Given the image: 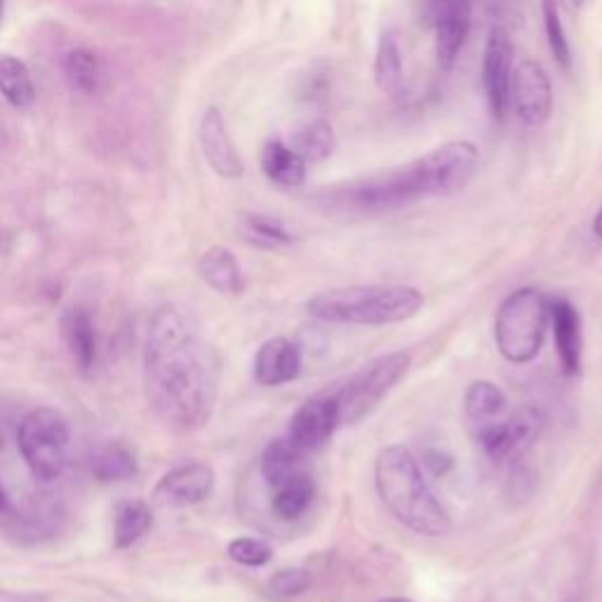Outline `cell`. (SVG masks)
Here are the masks:
<instances>
[{
	"instance_id": "cell-24",
	"label": "cell",
	"mask_w": 602,
	"mask_h": 602,
	"mask_svg": "<svg viewBox=\"0 0 602 602\" xmlns=\"http://www.w3.org/2000/svg\"><path fill=\"white\" fill-rule=\"evenodd\" d=\"M0 95L14 109H28L36 99V87L24 61L17 57H0Z\"/></svg>"
},
{
	"instance_id": "cell-10",
	"label": "cell",
	"mask_w": 602,
	"mask_h": 602,
	"mask_svg": "<svg viewBox=\"0 0 602 602\" xmlns=\"http://www.w3.org/2000/svg\"><path fill=\"white\" fill-rule=\"evenodd\" d=\"M217 475L203 461H187L169 469L153 489V499L165 508H189L212 497Z\"/></svg>"
},
{
	"instance_id": "cell-38",
	"label": "cell",
	"mask_w": 602,
	"mask_h": 602,
	"mask_svg": "<svg viewBox=\"0 0 602 602\" xmlns=\"http://www.w3.org/2000/svg\"><path fill=\"white\" fill-rule=\"evenodd\" d=\"M567 602H579V600H567Z\"/></svg>"
},
{
	"instance_id": "cell-4",
	"label": "cell",
	"mask_w": 602,
	"mask_h": 602,
	"mask_svg": "<svg viewBox=\"0 0 602 602\" xmlns=\"http://www.w3.org/2000/svg\"><path fill=\"white\" fill-rule=\"evenodd\" d=\"M424 295L412 285H351L320 292L306 302V311L332 326L381 328L405 322L422 311Z\"/></svg>"
},
{
	"instance_id": "cell-21",
	"label": "cell",
	"mask_w": 602,
	"mask_h": 602,
	"mask_svg": "<svg viewBox=\"0 0 602 602\" xmlns=\"http://www.w3.org/2000/svg\"><path fill=\"white\" fill-rule=\"evenodd\" d=\"M292 151L308 165V163H322L328 161L337 149V137L330 122L326 118H316L311 122L302 126L295 137H292Z\"/></svg>"
},
{
	"instance_id": "cell-16",
	"label": "cell",
	"mask_w": 602,
	"mask_h": 602,
	"mask_svg": "<svg viewBox=\"0 0 602 602\" xmlns=\"http://www.w3.org/2000/svg\"><path fill=\"white\" fill-rule=\"evenodd\" d=\"M61 332H64L67 346L71 351L73 363L81 373H90L97 365V330L85 306H71L61 316Z\"/></svg>"
},
{
	"instance_id": "cell-35",
	"label": "cell",
	"mask_w": 602,
	"mask_h": 602,
	"mask_svg": "<svg viewBox=\"0 0 602 602\" xmlns=\"http://www.w3.org/2000/svg\"><path fill=\"white\" fill-rule=\"evenodd\" d=\"M379 602H412V600H408V598H383Z\"/></svg>"
},
{
	"instance_id": "cell-33",
	"label": "cell",
	"mask_w": 602,
	"mask_h": 602,
	"mask_svg": "<svg viewBox=\"0 0 602 602\" xmlns=\"http://www.w3.org/2000/svg\"><path fill=\"white\" fill-rule=\"evenodd\" d=\"M593 234L602 240V208L598 210V214H595V220H593Z\"/></svg>"
},
{
	"instance_id": "cell-1",
	"label": "cell",
	"mask_w": 602,
	"mask_h": 602,
	"mask_svg": "<svg viewBox=\"0 0 602 602\" xmlns=\"http://www.w3.org/2000/svg\"><path fill=\"white\" fill-rule=\"evenodd\" d=\"M144 379L151 410L175 430L203 428L220 393V358L181 306L165 304L149 320Z\"/></svg>"
},
{
	"instance_id": "cell-25",
	"label": "cell",
	"mask_w": 602,
	"mask_h": 602,
	"mask_svg": "<svg viewBox=\"0 0 602 602\" xmlns=\"http://www.w3.org/2000/svg\"><path fill=\"white\" fill-rule=\"evenodd\" d=\"M238 228L247 243L261 250H281L295 243L292 231L281 220L267 217V214H243Z\"/></svg>"
},
{
	"instance_id": "cell-29",
	"label": "cell",
	"mask_w": 602,
	"mask_h": 602,
	"mask_svg": "<svg viewBox=\"0 0 602 602\" xmlns=\"http://www.w3.org/2000/svg\"><path fill=\"white\" fill-rule=\"evenodd\" d=\"M542 14H544V28H546L548 48L553 57L563 69H569V64H573V50H569V40L560 20L558 0H542Z\"/></svg>"
},
{
	"instance_id": "cell-6",
	"label": "cell",
	"mask_w": 602,
	"mask_h": 602,
	"mask_svg": "<svg viewBox=\"0 0 602 602\" xmlns=\"http://www.w3.org/2000/svg\"><path fill=\"white\" fill-rule=\"evenodd\" d=\"M20 455L38 481H57L67 471L71 430L64 414L52 408L31 410L17 430Z\"/></svg>"
},
{
	"instance_id": "cell-9",
	"label": "cell",
	"mask_w": 602,
	"mask_h": 602,
	"mask_svg": "<svg viewBox=\"0 0 602 602\" xmlns=\"http://www.w3.org/2000/svg\"><path fill=\"white\" fill-rule=\"evenodd\" d=\"M508 104L530 128H539L553 114V87L546 69L534 59H520L511 73Z\"/></svg>"
},
{
	"instance_id": "cell-31",
	"label": "cell",
	"mask_w": 602,
	"mask_h": 602,
	"mask_svg": "<svg viewBox=\"0 0 602 602\" xmlns=\"http://www.w3.org/2000/svg\"><path fill=\"white\" fill-rule=\"evenodd\" d=\"M311 573L306 567H287L278 569V573L269 579V589L281 598H299L308 589H311Z\"/></svg>"
},
{
	"instance_id": "cell-26",
	"label": "cell",
	"mask_w": 602,
	"mask_h": 602,
	"mask_svg": "<svg viewBox=\"0 0 602 602\" xmlns=\"http://www.w3.org/2000/svg\"><path fill=\"white\" fill-rule=\"evenodd\" d=\"M464 408L473 422L487 424V422H497V416L506 412L508 400L497 383L481 379V381H473L467 389Z\"/></svg>"
},
{
	"instance_id": "cell-34",
	"label": "cell",
	"mask_w": 602,
	"mask_h": 602,
	"mask_svg": "<svg viewBox=\"0 0 602 602\" xmlns=\"http://www.w3.org/2000/svg\"><path fill=\"white\" fill-rule=\"evenodd\" d=\"M8 511V497H5V492L0 489V514H5Z\"/></svg>"
},
{
	"instance_id": "cell-37",
	"label": "cell",
	"mask_w": 602,
	"mask_h": 602,
	"mask_svg": "<svg viewBox=\"0 0 602 602\" xmlns=\"http://www.w3.org/2000/svg\"><path fill=\"white\" fill-rule=\"evenodd\" d=\"M573 3H575V5H583V0H573Z\"/></svg>"
},
{
	"instance_id": "cell-39",
	"label": "cell",
	"mask_w": 602,
	"mask_h": 602,
	"mask_svg": "<svg viewBox=\"0 0 602 602\" xmlns=\"http://www.w3.org/2000/svg\"><path fill=\"white\" fill-rule=\"evenodd\" d=\"M0 447H3V440H0Z\"/></svg>"
},
{
	"instance_id": "cell-19",
	"label": "cell",
	"mask_w": 602,
	"mask_h": 602,
	"mask_svg": "<svg viewBox=\"0 0 602 602\" xmlns=\"http://www.w3.org/2000/svg\"><path fill=\"white\" fill-rule=\"evenodd\" d=\"M304 457L306 452L299 445L292 442L290 436L275 438L267 445L264 455H261V475H264V481L273 489L281 487L283 483L290 481V477L304 473L302 469Z\"/></svg>"
},
{
	"instance_id": "cell-23",
	"label": "cell",
	"mask_w": 602,
	"mask_h": 602,
	"mask_svg": "<svg viewBox=\"0 0 602 602\" xmlns=\"http://www.w3.org/2000/svg\"><path fill=\"white\" fill-rule=\"evenodd\" d=\"M153 524L151 508L142 499H130L122 501L116 508V520H114V544L116 548H130L139 539H142Z\"/></svg>"
},
{
	"instance_id": "cell-20",
	"label": "cell",
	"mask_w": 602,
	"mask_h": 602,
	"mask_svg": "<svg viewBox=\"0 0 602 602\" xmlns=\"http://www.w3.org/2000/svg\"><path fill=\"white\" fill-rule=\"evenodd\" d=\"M375 81L377 87L389 97H400L405 90V75H403V52H400V43L393 31H383L377 57H375Z\"/></svg>"
},
{
	"instance_id": "cell-28",
	"label": "cell",
	"mask_w": 602,
	"mask_h": 602,
	"mask_svg": "<svg viewBox=\"0 0 602 602\" xmlns=\"http://www.w3.org/2000/svg\"><path fill=\"white\" fill-rule=\"evenodd\" d=\"M61 71L69 87L79 95H95L102 81L99 59L90 50H71L64 61H61Z\"/></svg>"
},
{
	"instance_id": "cell-32",
	"label": "cell",
	"mask_w": 602,
	"mask_h": 602,
	"mask_svg": "<svg viewBox=\"0 0 602 602\" xmlns=\"http://www.w3.org/2000/svg\"><path fill=\"white\" fill-rule=\"evenodd\" d=\"M424 467L430 473H434L436 477H440V475H447L455 469V459H452V455H447L445 450H426Z\"/></svg>"
},
{
	"instance_id": "cell-17",
	"label": "cell",
	"mask_w": 602,
	"mask_h": 602,
	"mask_svg": "<svg viewBox=\"0 0 602 602\" xmlns=\"http://www.w3.org/2000/svg\"><path fill=\"white\" fill-rule=\"evenodd\" d=\"M198 275L208 287L226 297H238L245 292V275L236 255L226 247H210L198 259Z\"/></svg>"
},
{
	"instance_id": "cell-5",
	"label": "cell",
	"mask_w": 602,
	"mask_h": 602,
	"mask_svg": "<svg viewBox=\"0 0 602 602\" xmlns=\"http://www.w3.org/2000/svg\"><path fill=\"white\" fill-rule=\"evenodd\" d=\"M548 328V297L536 287L508 295L494 316V342L508 363L528 365L542 351Z\"/></svg>"
},
{
	"instance_id": "cell-3",
	"label": "cell",
	"mask_w": 602,
	"mask_h": 602,
	"mask_svg": "<svg viewBox=\"0 0 602 602\" xmlns=\"http://www.w3.org/2000/svg\"><path fill=\"white\" fill-rule=\"evenodd\" d=\"M375 487L381 504L408 530L442 539L452 534V518L426 483L420 461L403 445H389L375 459Z\"/></svg>"
},
{
	"instance_id": "cell-30",
	"label": "cell",
	"mask_w": 602,
	"mask_h": 602,
	"mask_svg": "<svg viewBox=\"0 0 602 602\" xmlns=\"http://www.w3.org/2000/svg\"><path fill=\"white\" fill-rule=\"evenodd\" d=\"M226 553L231 560L243 565V567H264L273 558V548L267 542H261V539H255V536L234 539V542L228 544Z\"/></svg>"
},
{
	"instance_id": "cell-22",
	"label": "cell",
	"mask_w": 602,
	"mask_h": 602,
	"mask_svg": "<svg viewBox=\"0 0 602 602\" xmlns=\"http://www.w3.org/2000/svg\"><path fill=\"white\" fill-rule=\"evenodd\" d=\"M314 497H316V483L314 477L304 471L295 477H290V481L283 483L281 487H275L273 514L287 522L297 520L308 511Z\"/></svg>"
},
{
	"instance_id": "cell-36",
	"label": "cell",
	"mask_w": 602,
	"mask_h": 602,
	"mask_svg": "<svg viewBox=\"0 0 602 602\" xmlns=\"http://www.w3.org/2000/svg\"><path fill=\"white\" fill-rule=\"evenodd\" d=\"M5 17V0H0V24H3Z\"/></svg>"
},
{
	"instance_id": "cell-12",
	"label": "cell",
	"mask_w": 602,
	"mask_h": 602,
	"mask_svg": "<svg viewBox=\"0 0 602 602\" xmlns=\"http://www.w3.org/2000/svg\"><path fill=\"white\" fill-rule=\"evenodd\" d=\"M514 43L504 28H492L483 55V85L494 120H504L508 109V87L514 73Z\"/></svg>"
},
{
	"instance_id": "cell-8",
	"label": "cell",
	"mask_w": 602,
	"mask_h": 602,
	"mask_svg": "<svg viewBox=\"0 0 602 602\" xmlns=\"http://www.w3.org/2000/svg\"><path fill=\"white\" fill-rule=\"evenodd\" d=\"M546 426V414L539 405L518 408L506 422L481 424L477 440L492 461H520L528 455Z\"/></svg>"
},
{
	"instance_id": "cell-7",
	"label": "cell",
	"mask_w": 602,
	"mask_h": 602,
	"mask_svg": "<svg viewBox=\"0 0 602 602\" xmlns=\"http://www.w3.org/2000/svg\"><path fill=\"white\" fill-rule=\"evenodd\" d=\"M410 365V353L396 351L369 361L356 375L349 377L342 389L334 393L342 426H353L373 414L381 400L393 391V386L408 375Z\"/></svg>"
},
{
	"instance_id": "cell-15",
	"label": "cell",
	"mask_w": 602,
	"mask_h": 602,
	"mask_svg": "<svg viewBox=\"0 0 602 602\" xmlns=\"http://www.w3.org/2000/svg\"><path fill=\"white\" fill-rule=\"evenodd\" d=\"M304 369L302 346L292 339L273 337L259 346L255 356V379L261 386H283L299 379Z\"/></svg>"
},
{
	"instance_id": "cell-2",
	"label": "cell",
	"mask_w": 602,
	"mask_h": 602,
	"mask_svg": "<svg viewBox=\"0 0 602 602\" xmlns=\"http://www.w3.org/2000/svg\"><path fill=\"white\" fill-rule=\"evenodd\" d=\"M477 165H481V153L471 142H447L391 173L337 187L326 200L332 210L375 217L426 198H442L467 189L477 173Z\"/></svg>"
},
{
	"instance_id": "cell-14",
	"label": "cell",
	"mask_w": 602,
	"mask_h": 602,
	"mask_svg": "<svg viewBox=\"0 0 602 602\" xmlns=\"http://www.w3.org/2000/svg\"><path fill=\"white\" fill-rule=\"evenodd\" d=\"M548 322L553 326V342L558 351V361L563 373L575 377L581 367L583 356V337H581V318L577 306L565 297L548 299Z\"/></svg>"
},
{
	"instance_id": "cell-13",
	"label": "cell",
	"mask_w": 602,
	"mask_h": 602,
	"mask_svg": "<svg viewBox=\"0 0 602 602\" xmlns=\"http://www.w3.org/2000/svg\"><path fill=\"white\" fill-rule=\"evenodd\" d=\"M200 149H203V156L210 163V167L224 179H238L243 177V161L238 151L231 142V134L226 130V122L217 106H210V109L200 118L198 128Z\"/></svg>"
},
{
	"instance_id": "cell-11",
	"label": "cell",
	"mask_w": 602,
	"mask_h": 602,
	"mask_svg": "<svg viewBox=\"0 0 602 602\" xmlns=\"http://www.w3.org/2000/svg\"><path fill=\"white\" fill-rule=\"evenodd\" d=\"M339 426H342V416H339L337 398L334 393H322L308 398L295 412L287 436L308 455L326 447Z\"/></svg>"
},
{
	"instance_id": "cell-27",
	"label": "cell",
	"mask_w": 602,
	"mask_h": 602,
	"mask_svg": "<svg viewBox=\"0 0 602 602\" xmlns=\"http://www.w3.org/2000/svg\"><path fill=\"white\" fill-rule=\"evenodd\" d=\"M92 475H95L99 483L130 481V477L137 475V459L126 445L111 442L102 447L95 459H92Z\"/></svg>"
},
{
	"instance_id": "cell-18",
	"label": "cell",
	"mask_w": 602,
	"mask_h": 602,
	"mask_svg": "<svg viewBox=\"0 0 602 602\" xmlns=\"http://www.w3.org/2000/svg\"><path fill=\"white\" fill-rule=\"evenodd\" d=\"M261 169L273 184L285 189H297L306 179V163L281 139H269L261 149Z\"/></svg>"
}]
</instances>
